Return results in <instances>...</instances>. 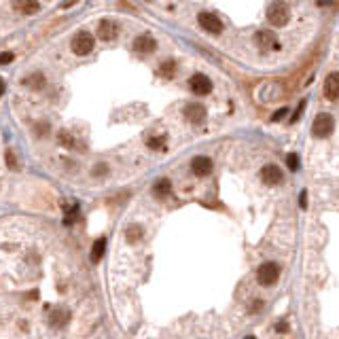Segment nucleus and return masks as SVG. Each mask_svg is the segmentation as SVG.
<instances>
[{"label":"nucleus","instance_id":"obj_1","mask_svg":"<svg viewBox=\"0 0 339 339\" xmlns=\"http://www.w3.org/2000/svg\"><path fill=\"white\" fill-rule=\"evenodd\" d=\"M290 19V9L286 6V2H282V0H273V2L267 6V21L271 23L275 28H282L286 26Z\"/></svg>","mask_w":339,"mask_h":339},{"label":"nucleus","instance_id":"obj_2","mask_svg":"<svg viewBox=\"0 0 339 339\" xmlns=\"http://www.w3.org/2000/svg\"><path fill=\"white\" fill-rule=\"evenodd\" d=\"M93 45H96V41L89 32H76L72 43H70V49L74 55H89L93 51Z\"/></svg>","mask_w":339,"mask_h":339},{"label":"nucleus","instance_id":"obj_3","mask_svg":"<svg viewBox=\"0 0 339 339\" xmlns=\"http://www.w3.org/2000/svg\"><path fill=\"white\" fill-rule=\"evenodd\" d=\"M333 128H335L333 117H331L329 113H320V115H316V119H314V123H312V134L316 138H327V136H331Z\"/></svg>","mask_w":339,"mask_h":339},{"label":"nucleus","instance_id":"obj_4","mask_svg":"<svg viewBox=\"0 0 339 339\" xmlns=\"http://www.w3.org/2000/svg\"><path fill=\"white\" fill-rule=\"evenodd\" d=\"M278 278H280V267L275 265V263H263L261 267H259V271H257V280H259V284L261 286H273L275 282H278Z\"/></svg>","mask_w":339,"mask_h":339},{"label":"nucleus","instance_id":"obj_5","mask_svg":"<svg viewBox=\"0 0 339 339\" xmlns=\"http://www.w3.org/2000/svg\"><path fill=\"white\" fill-rule=\"evenodd\" d=\"M189 87H191L193 93H197V96H208V93L212 91V81L206 76V74H193L191 78H189Z\"/></svg>","mask_w":339,"mask_h":339},{"label":"nucleus","instance_id":"obj_6","mask_svg":"<svg viewBox=\"0 0 339 339\" xmlns=\"http://www.w3.org/2000/svg\"><path fill=\"white\" fill-rule=\"evenodd\" d=\"M197 21H200V26L210 34H220L223 32V21L212 13H200L197 15Z\"/></svg>","mask_w":339,"mask_h":339},{"label":"nucleus","instance_id":"obj_7","mask_svg":"<svg viewBox=\"0 0 339 339\" xmlns=\"http://www.w3.org/2000/svg\"><path fill=\"white\" fill-rule=\"evenodd\" d=\"M255 43L259 45V49H263V51L278 49V38H275V34L271 30H259L257 36H255Z\"/></svg>","mask_w":339,"mask_h":339},{"label":"nucleus","instance_id":"obj_8","mask_svg":"<svg viewBox=\"0 0 339 339\" xmlns=\"http://www.w3.org/2000/svg\"><path fill=\"white\" fill-rule=\"evenodd\" d=\"M325 98L331 102H337L339 100V72H331L325 78Z\"/></svg>","mask_w":339,"mask_h":339},{"label":"nucleus","instance_id":"obj_9","mask_svg":"<svg viewBox=\"0 0 339 339\" xmlns=\"http://www.w3.org/2000/svg\"><path fill=\"white\" fill-rule=\"evenodd\" d=\"M191 170H193V174H197V176H208L212 172V159H210V157H203V155L193 157Z\"/></svg>","mask_w":339,"mask_h":339},{"label":"nucleus","instance_id":"obj_10","mask_svg":"<svg viewBox=\"0 0 339 339\" xmlns=\"http://www.w3.org/2000/svg\"><path fill=\"white\" fill-rule=\"evenodd\" d=\"M155 49H157V43H155V38L148 34H140V36H136V41H134V51H138V53H153Z\"/></svg>","mask_w":339,"mask_h":339},{"label":"nucleus","instance_id":"obj_11","mask_svg":"<svg viewBox=\"0 0 339 339\" xmlns=\"http://www.w3.org/2000/svg\"><path fill=\"white\" fill-rule=\"evenodd\" d=\"M185 117L191 123H195V125H200V123H203L206 121V108H203L202 104H189L187 108H185Z\"/></svg>","mask_w":339,"mask_h":339},{"label":"nucleus","instance_id":"obj_12","mask_svg":"<svg viewBox=\"0 0 339 339\" xmlns=\"http://www.w3.org/2000/svg\"><path fill=\"white\" fill-rule=\"evenodd\" d=\"M261 178H263L265 185H278L282 180V170L278 168V165L270 163V165H265V168L261 170Z\"/></svg>","mask_w":339,"mask_h":339},{"label":"nucleus","instance_id":"obj_13","mask_svg":"<svg viewBox=\"0 0 339 339\" xmlns=\"http://www.w3.org/2000/svg\"><path fill=\"white\" fill-rule=\"evenodd\" d=\"M13 9L21 15H34L41 11V4H38V0H15Z\"/></svg>","mask_w":339,"mask_h":339},{"label":"nucleus","instance_id":"obj_14","mask_svg":"<svg viewBox=\"0 0 339 339\" xmlns=\"http://www.w3.org/2000/svg\"><path fill=\"white\" fill-rule=\"evenodd\" d=\"M115 36H117V23L110 19H102L98 23V38H102V41H113Z\"/></svg>","mask_w":339,"mask_h":339},{"label":"nucleus","instance_id":"obj_15","mask_svg":"<svg viewBox=\"0 0 339 339\" xmlns=\"http://www.w3.org/2000/svg\"><path fill=\"white\" fill-rule=\"evenodd\" d=\"M70 320V310H64V307H58L49 314V322L51 327H66Z\"/></svg>","mask_w":339,"mask_h":339},{"label":"nucleus","instance_id":"obj_16","mask_svg":"<svg viewBox=\"0 0 339 339\" xmlns=\"http://www.w3.org/2000/svg\"><path fill=\"white\" fill-rule=\"evenodd\" d=\"M23 85H26V87H30V89H43L45 76L41 72H34V74H30V76L23 78Z\"/></svg>","mask_w":339,"mask_h":339},{"label":"nucleus","instance_id":"obj_17","mask_svg":"<svg viewBox=\"0 0 339 339\" xmlns=\"http://www.w3.org/2000/svg\"><path fill=\"white\" fill-rule=\"evenodd\" d=\"M172 189V183L168 178H159L155 183V187H153V191H155V195H159V197H163V195H168V191Z\"/></svg>","mask_w":339,"mask_h":339},{"label":"nucleus","instance_id":"obj_18","mask_svg":"<svg viewBox=\"0 0 339 339\" xmlns=\"http://www.w3.org/2000/svg\"><path fill=\"white\" fill-rule=\"evenodd\" d=\"M104 250H106V240L104 238H100V240L93 242V248H91V259H93V261H98V259L104 255Z\"/></svg>","mask_w":339,"mask_h":339},{"label":"nucleus","instance_id":"obj_19","mask_svg":"<svg viewBox=\"0 0 339 339\" xmlns=\"http://www.w3.org/2000/svg\"><path fill=\"white\" fill-rule=\"evenodd\" d=\"M159 68H161V74L163 76H174V72H176V62L168 60V62H163Z\"/></svg>","mask_w":339,"mask_h":339},{"label":"nucleus","instance_id":"obj_20","mask_svg":"<svg viewBox=\"0 0 339 339\" xmlns=\"http://www.w3.org/2000/svg\"><path fill=\"white\" fill-rule=\"evenodd\" d=\"M140 238H142V227L132 225L130 229H128V240H130V242H138Z\"/></svg>","mask_w":339,"mask_h":339},{"label":"nucleus","instance_id":"obj_21","mask_svg":"<svg viewBox=\"0 0 339 339\" xmlns=\"http://www.w3.org/2000/svg\"><path fill=\"white\" fill-rule=\"evenodd\" d=\"M146 144H148V148H153V151H159V148L165 146V138H163V136H159V138H151V140H146Z\"/></svg>","mask_w":339,"mask_h":339},{"label":"nucleus","instance_id":"obj_22","mask_svg":"<svg viewBox=\"0 0 339 339\" xmlns=\"http://www.w3.org/2000/svg\"><path fill=\"white\" fill-rule=\"evenodd\" d=\"M13 51H6V53H0V66L2 64H9V62H13Z\"/></svg>","mask_w":339,"mask_h":339},{"label":"nucleus","instance_id":"obj_23","mask_svg":"<svg viewBox=\"0 0 339 339\" xmlns=\"http://www.w3.org/2000/svg\"><path fill=\"white\" fill-rule=\"evenodd\" d=\"M60 142L62 144H66V146H72L74 142H72V138H70V134H66V132H62L60 134Z\"/></svg>","mask_w":339,"mask_h":339},{"label":"nucleus","instance_id":"obj_24","mask_svg":"<svg viewBox=\"0 0 339 339\" xmlns=\"http://www.w3.org/2000/svg\"><path fill=\"white\" fill-rule=\"evenodd\" d=\"M6 165H9V168H17V159H15V155L11 151L6 153Z\"/></svg>","mask_w":339,"mask_h":339},{"label":"nucleus","instance_id":"obj_25","mask_svg":"<svg viewBox=\"0 0 339 339\" xmlns=\"http://www.w3.org/2000/svg\"><path fill=\"white\" fill-rule=\"evenodd\" d=\"M286 163H288V168H290V170H297V165H299V161H297V155H288Z\"/></svg>","mask_w":339,"mask_h":339},{"label":"nucleus","instance_id":"obj_26","mask_svg":"<svg viewBox=\"0 0 339 339\" xmlns=\"http://www.w3.org/2000/svg\"><path fill=\"white\" fill-rule=\"evenodd\" d=\"M299 203H301V208H303V210L307 208V191H301V197H299Z\"/></svg>","mask_w":339,"mask_h":339},{"label":"nucleus","instance_id":"obj_27","mask_svg":"<svg viewBox=\"0 0 339 339\" xmlns=\"http://www.w3.org/2000/svg\"><path fill=\"white\" fill-rule=\"evenodd\" d=\"M106 170H108L106 165H104V163H100V165H96V170H93V172H96V174H98V172H100V174H104Z\"/></svg>","mask_w":339,"mask_h":339},{"label":"nucleus","instance_id":"obj_28","mask_svg":"<svg viewBox=\"0 0 339 339\" xmlns=\"http://www.w3.org/2000/svg\"><path fill=\"white\" fill-rule=\"evenodd\" d=\"M76 2H78V0H66V2L62 4V9H68V6H72V4H76Z\"/></svg>","mask_w":339,"mask_h":339},{"label":"nucleus","instance_id":"obj_29","mask_svg":"<svg viewBox=\"0 0 339 339\" xmlns=\"http://www.w3.org/2000/svg\"><path fill=\"white\" fill-rule=\"evenodd\" d=\"M278 331H280V333H286V322H280V325H278Z\"/></svg>","mask_w":339,"mask_h":339},{"label":"nucleus","instance_id":"obj_30","mask_svg":"<svg viewBox=\"0 0 339 339\" xmlns=\"http://www.w3.org/2000/svg\"><path fill=\"white\" fill-rule=\"evenodd\" d=\"M2 93H4V81L0 78V96H2Z\"/></svg>","mask_w":339,"mask_h":339},{"label":"nucleus","instance_id":"obj_31","mask_svg":"<svg viewBox=\"0 0 339 339\" xmlns=\"http://www.w3.org/2000/svg\"><path fill=\"white\" fill-rule=\"evenodd\" d=\"M246 339H255V337H246Z\"/></svg>","mask_w":339,"mask_h":339}]
</instances>
